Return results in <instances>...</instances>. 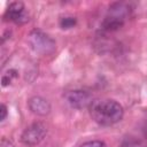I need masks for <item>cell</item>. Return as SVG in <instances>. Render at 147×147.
<instances>
[{
    "mask_svg": "<svg viewBox=\"0 0 147 147\" xmlns=\"http://www.w3.org/2000/svg\"><path fill=\"white\" fill-rule=\"evenodd\" d=\"M61 26L63 29H69V28H72L75 24H76V18L75 17H63L60 22Z\"/></svg>",
    "mask_w": 147,
    "mask_h": 147,
    "instance_id": "obj_9",
    "label": "cell"
},
{
    "mask_svg": "<svg viewBox=\"0 0 147 147\" xmlns=\"http://www.w3.org/2000/svg\"><path fill=\"white\" fill-rule=\"evenodd\" d=\"M6 117H7V107L2 103V105L0 106V121H1V122L5 121Z\"/></svg>",
    "mask_w": 147,
    "mask_h": 147,
    "instance_id": "obj_11",
    "label": "cell"
},
{
    "mask_svg": "<svg viewBox=\"0 0 147 147\" xmlns=\"http://www.w3.org/2000/svg\"><path fill=\"white\" fill-rule=\"evenodd\" d=\"M30 110L38 116H46L51 113V103L42 96H32L28 101Z\"/></svg>",
    "mask_w": 147,
    "mask_h": 147,
    "instance_id": "obj_7",
    "label": "cell"
},
{
    "mask_svg": "<svg viewBox=\"0 0 147 147\" xmlns=\"http://www.w3.org/2000/svg\"><path fill=\"white\" fill-rule=\"evenodd\" d=\"M80 147H107V145L102 140H90L82 144Z\"/></svg>",
    "mask_w": 147,
    "mask_h": 147,
    "instance_id": "obj_10",
    "label": "cell"
},
{
    "mask_svg": "<svg viewBox=\"0 0 147 147\" xmlns=\"http://www.w3.org/2000/svg\"><path fill=\"white\" fill-rule=\"evenodd\" d=\"M5 20L14 22L16 24H24L29 22V14L25 9V6L21 1L10 2L5 13Z\"/></svg>",
    "mask_w": 147,
    "mask_h": 147,
    "instance_id": "obj_5",
    "label": "cell"
},
{
    "mask_svg": "<svg viewBox=\"0 0 147 147\" xmlns=\"http://www.w3.org/2000/svg\"><path fill=\"white\" fill-rule=\"evenodd\" d=\"M130 11H131V7L129 3H124V2L113 3L109 7L108 14L102 23L103 29L108 31H114L119 29L124 24L125 20L130 16Z\"/></svg>",
    "mask_w": 147,
    "mask_h": 147,
    "instance_id": "obj_2",
    "label": "cell"
},
{
    "mask_svg": "<svg viewBox=\"0 0 147 147\" xmlns=\"http://www.w3.org/2000/svg\"><path fill=\"white\" fill-rule=\"evenodd\" d=\"M65 99L68 103L76 108V109H83L86 107H90L93 102L92 94L84 90H74L65 94Z\"/></svg>",
    "mask_w": 147,
    "mask_h": 147,
    "instance_id": "obj_6",
    "label": "cell"
},
{
    "mask_svg": "<svg viewBox=\"0 0 147 147\" xmlns=\"http://www.w3.org/2000/svg\"><path fill=\"white\" fill-rule=\"evenodd\" d=\"M88 109L92 119L105 126L118 123L124 116V109L122 105L111 99L93 100Z\"/></svg>",
    "mask_w": 147,
    "mask_h": 147,
    "instance_id": "obj_1",
    "label": "cell"
},
{
    "mask_svg": "<svg viewBox=\"0 0 147 147\" xmlns=\"http://www.w3.org/2000/svg\"><path fill=\"white\" fill-rule=\"evenodd\" d=\"M28 39L31 47L37 53H40L42 55H48L55 51V41L48 34L44 33L40 30L31 31Z\"/></svg>",
    "mask_w": 147,
    "mask_h": 147,
    "instance_id": "obj_3",
    "label": "cell"
},
{
    "mask_svg": "<svg viewBox=\"0 0 147 147\" xmlns=\"http://www.w3.org/2000/svg\"><path fill=\"white\" fill-rule=\"evenodd\" d=\"M17 77V71L16 70H9V71H7L3 76H2V78H1V83H2V86H7V85H9L10 83H11V80L14 79V78H16Z\"/></svg>",
    "mask_w": 147,
    "mask_h": 147,
    "instance_id": "obj_8",
    "label": "cell"
},
{
    "mask_svg": "<svg viewBox=\"0 0 147 147\" xmlns=\"http://www.w3.org/2000/svg\"><path fill=\"white\" fill-rule=\"evenodd\" d=\"M0 147H15V146H14V144L9 139L2 138L1 141H0Z\"/></svg>",
    "mask_w": 147,
    "mask_h": 147,
    "instance_id": "obj_12",
    "label": "cell"
},
{
    "mask_svg": "<svg viewBox=\"0 0 147 147\" xmlns=\"http://www.w3.org/2000/svg\"><path fill=\"white\" fill-rule=\"evenodd\" d=\"M47 134V126L42 122H34L21 134V141L26 146H36L40 144Z\"/></svg>",
    "mask_w": 147,
    "mask_h": 147,
    "instance_id": "obj_4",
    "label": "cell"
},
{
    "mask_svg": "<svg viewBox=\"0 0 147 147\" xmlns=\"http://www.w3.org/2000/svg\"><path fill=\"white\" fill-rule=\"evenodd\" d=\"M146 136H147V126H146Z\"/></svg>",
    "mask_w": 147,
    "mask_h": 147,
    "instance_id": "obj_13",
    "label": "cell"
}]
</instances>
